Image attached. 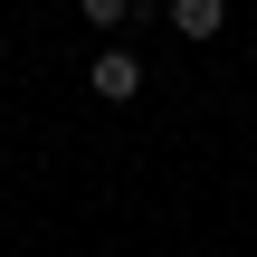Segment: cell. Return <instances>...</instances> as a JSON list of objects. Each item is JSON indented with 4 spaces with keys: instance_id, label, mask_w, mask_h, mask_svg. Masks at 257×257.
<instances>
[{
    "instance_id": "1",
    "label": "cell",
    "mask_w": 257,
    "mask_h": 257,
    "mask_svg": "<svg viewBox=\"0 0 257 257\" xmlns=\"http://www.w3.org/2000/svg\"><path fill=\"white\" fill-rule=\"evenodd\" d=\"M86 86H95L105 105H134V95H143V57H134V48H105V57L86 67Z\"/></svg>"
},
{
    "instance_id": "2",
    "label": "cell",
    "mask_w": 257,
    "mask_h": 257,
    "mask_svg": "<svg viewBox=\"0 0 257 257\" xmlns=\"http://www.w3.org/2000/svg\"><path fill=\"white\" fill-rule=\"evenodd\" d=\"M162 19H172V38L191 48V38H219V29H229V0H162Z\"/></svg>"
},
{
    "instance_id": "3",
    "label": "cell",
    "mask_w": 257,
    "mask_h": 257,
    "mask_svg": "<svg viewBox=\"0 0 257 257\" xmlns=\"http://www.w3.org/2000/svg\"><path fill=\"white\" fill-rule=\"evenodd\" d=\"M76 10H86V19H95V29H105V38H114V29H124V19H134V10H143V0H76Z\"/></svg>"
}]
</instances>
